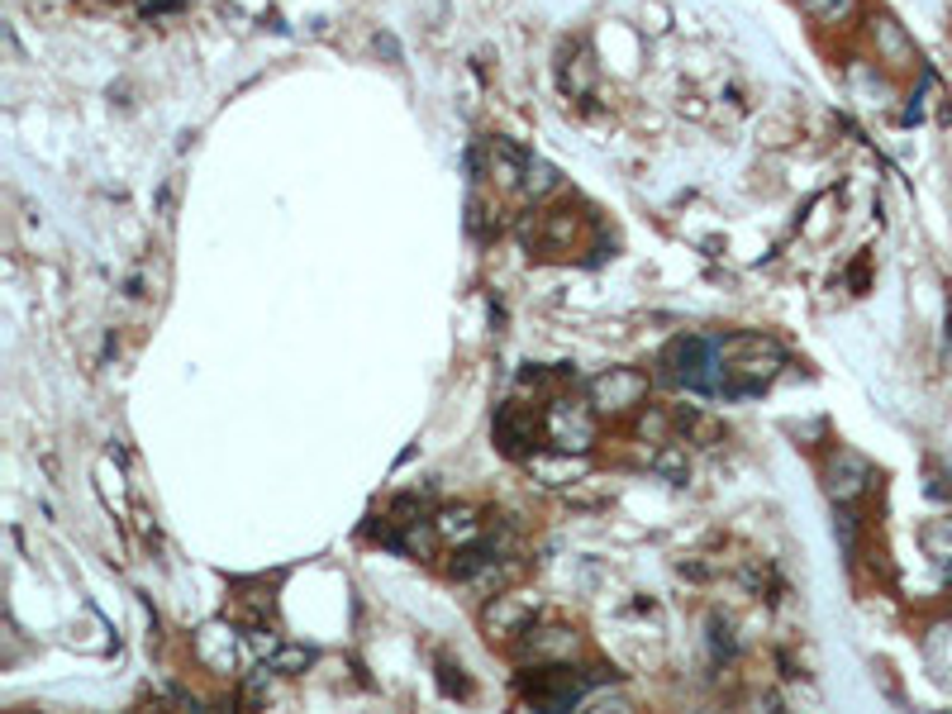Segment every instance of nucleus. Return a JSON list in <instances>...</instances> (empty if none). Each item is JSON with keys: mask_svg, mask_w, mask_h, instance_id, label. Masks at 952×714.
Listing matches in <instances>:
<instances>
[{"mask_svg": "<svg viewBox=\"0 0 952 714\" xmlns=\"http://www.w3.org/2000/svg\"><path fill=\"white\" fill-rule=\"evenodd\" d=\"M662 376L696 396H724V339L706 334H682L667 353H662Z\"/></svg>", "mask_w": 952, "mask_h": 714, "instance_id": "1", "label": "nucleus"}, {"mask_svg": "<svg viewBox=\"0 0 952 714\" xmlns=\"http://www.w3.org/2000/svg\"><path fill=\"white\" fill-rule=\"evenodd\" d=\"M605 681V671H571V667H539L533 677H519V695L539 710H571L581 705L591 686Z\"/></svg>", "mask_w": 952, "mask_h": 714, "instance_id": "2", "label": "nucleus"}, {"mask_svg": "<svg viewBox=\"0 0 952 714\" xmlns=\"http://www.w3.org/2000/svg\"><path fill=\"white\" fill-rule=\"evenodd\" d=\"M543 434L547 444H553V452H591L595 444V410L581 406V400H547L543 410Z\"/></svg>", "mask_w": 952, "mask_h": 714, "instance_id": "3", "label": "nucleus"}, {"mask_svg": "<svg viewBox=\"0 0 952 714\" xmlns=\"http://www.w3.org/2000/svg\"><path fill=\"white\" fill-rule=\"evenodd\" d=\"M586 396H591V406H595L600 414H624V410L643 406L648 376L638 372V367H610V372H600L595 382L586 386Z\"/></svg>", "mask_w": 952, "mask_h": 714, "instance_id": "4", "label": "nucleus"}, {"mask_svg": "<svg viewBox=\"0 0 952 714\" xmlns=\"http://www.w3.org/2000/svg\"><path fill=\"white\" fill-rule=\"evenodd\" d=\"M867 486H871L867 458H857V452H847V448L833 452V462H829V496L839 500V505H853Z\"/></svg>", "mask_w": 952, "mask_h": 714, "instance_id": "5", "label": "nucleus"}, {"mask_svg": "<svg viewBox=\"0 0 952 714\" xmlns=\"http://www.w3.org/2000/svg\"><path fill=\"white\" fill-rule=\"evenodd\" d=\"M533 434H539V420H533V410H525L519 400H505L501 414H495V444H501L510 458H525Z\"/></svg>", "mask_w": 952, "mask_h": 714, "instance_id": "6", "label": "nucleus"}, {"mask_svg": "<svg viewBox=\"0 0 952 714\" xmlns=\"http://www.w3.org/2000/svg\"><path fill=\"white\" fill-rule=\"evenodd\" d=\"M191 653L205 671H219V677H229V671L239 667V639H233V629H225V625H210V629L195 633Z\"/></svg>", "mask_w": 952, "mask_h": 714, "instance_id": "7", "label": "nucleus"}, {"mask_svg": "<svg viewBox=\"0 0 952 714\" xmlns=\"http://www.w3.org/2000/svg\"><path fill=\"white\" fill-rule=\"evenodd\" d=\"M486 629L491 639L501 633V639H519V633L533 629V601L525 595H495V605L486 609Z\"/></svg>", "mask_w": 952, "mask_h": 714, "instance_id": "8", "label": "nucleus"}, {"mask_svg": "<svg viewBox=\"0 0 952 714\" xmlns=\"http://www.w3.org/2000/svg\"><path fill=\"white\" fill-rule=\"evenodd\" d=\"M529 467L543 476V486H567V482H581L586 476V458L577 452H563V458H529Z\"/></svg>", "mask_w": 952, "mask_h": 714, "instance_id": "9", "label": "nucleus"}, {"mask_svg": "<svg viewBox=\"0 0 952 714\" xmlns=\"http://www.w3.org/2000/svg\"><path fill=\"white\" fill-rule=\"evenodd\" d=\"M539 243L543 249H571V243H577V215L571 210L539 215Z\"/></svg>", "mask_w": 952, "mask_h": 714, "instance_id": "10", "label": "nucleus"}, {"mask_svg": "<svg viewBox=\"0 0 952 714\" xmlns=\"http://www.w3.org/2000/svg\"><path fill=\"white\" fill-rule=\"evenodd\" d=\"M525 648L533 657H571L577 653V633L571 629H529Z\"/></svg>", "mask_w": 952, "mask_h": 714, "instance_id": "11", "label": "nucleus"}, {"mask_svg": "<svg viewBox=\"0 0 952 714\" xmlns=\"http://www.w3.org/2000/svg\"><path fill=\"white\" fill-rule=\"evenodd\" d=\"M648 467L662 476V482H672V486H682L686 482V472H690V462H686V444H662L653 458H648Z\"/></svg>", "mask_w": 952, "mask_h": 714, "instance_id": "12", "label": "nucleus"}, {"mask_svg": "<svg viewBox=\"0 0 952 714\" xmlns=\"http://www.w3.org/2000/svg\"><path fill=\"white\" fill-rule=\"evenodd\" d=\"M315 662V648H305V643H286V648H277V653L267 657V671H277V677H300V671Z\"/></svg>", "mask_w": 952, "mask_h": 714, "instance_id": "13", "label": "nucleus"}, {"mask_svg": "<svg viewBox=\"0 0 952 714\" xmlns=\"http://www.w3.org/2000/svg\"><path fill=\"white\" fill-rule=\"evenodd\" d=\"M434 529H438V538H477V510H443L438 519H434Z\"/></svg>", "mask_w": 952, "mask_h": 714, "instance_id": "14", "label": "nucleus"}, {"mask_svg": "<svg viewBox=\"0 0 952 714\" xmlns=\"http://www.w3.org/2000/svg\"><path fill=\"white\" fill-rule=\"evenodd\" d=\"M800 5L810 10L815 20H824V24H843V20L857 15V0H800Z\"/></svg>", "mask_w": 952, "mask_h": 714, "instance_id": "15", "label": "nucleus"}, {"mask_svg": "<svg viewBox=\"0 0 952 714\" xmlns=\"http://www.w3.org/2000/svg\"><path fill=\"white\" fill-rule=\"evenodd\" d=\"M525 186H529V196H547V191L557 186V172L547 162H533L529 158V167H525Z\"/></svg>", "mask_w": 952, "mask_h": 714, "instance_id": "16", "label": "nucleus"}, {"mask_svg": "<svg viewBox=\"0 0 952 714\" xmlns=\"http://www.w3.org/2000/svg\"><path fill=\"white\" fill-rule=\"evenodd\" d=\"M710 643L720 657H734V633H728V625H720V619H710Z\"/></svg>", "mask_w": 952, "mask_h": 714, "instance_id": "17", "label": "nucleus"}, {"mask_svg": "<svg viewBox=\"0 0 952 714\" xmlns=\"http://www.w3.org/2000/svg\"><path fill=\"white\" fill-rule=\"evenodd\" d=\"M839 538H843V553L853 557V548H857V529H853V515H847V510L839 515Z\"/></svg>", "mask_w": 952, "mask_h": 714, "instance_id": "18", "label": "nucleus"}]
</instances>
